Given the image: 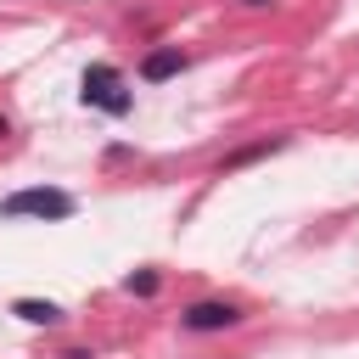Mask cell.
I'll return each mask as SVG.
<instances>
[{"label":"cell","instance_id":"277c9868","mask_svg":"<svg viewBox=\"0 0 359 359\" xmlns=\"http://www.w3.org/2000/svg\"><path fill=\"white\" fill-rule=\"evenodd\" d=\"M180 67H185L180 45H157V50H146V62H140V79H146V84H163V79H174Z\"/></svg>","mask_w":359,"mask_h":359},{"label":"cell","instance_id":"5b68a950","mask_svg":"<svg viewBox=\"0 0 359 359\" xmlns=\"http://www.w3.org/2000/svg\"><path fill=\"white\" fill-rule=\"evenodd\" d=\"M11 314H22L28 325H56V320H62V309H56V303H45V297H17V303H11Z\"/></svg>","mask_w":359,"mask_h":359},{"label":"cell","instance_id":"7a4b0ae2","mask_svg":"<svg viewBox=\"0 0 359 359\" xmlns=\"http://www.w3.org/2000/svg\"><path fill=\"white\" fill-rule=\"evenodd\" d=\"M79 101H84V107H101V112H112V118H123V112L135 107V95L123 90V73H118L112 62L84 67V90H79Z\"/></svg>","mask_w":359,"mask_h":359},{"label":"cell","instance_id":"52a82bcc","mask_svg":"<svg viewBox=\"0 0 359 359\" xmlns=\"http://www.w3.org/2000/svg\"><path fill=\"white\" fill-rule=\"evenodd\" d=\"M241 6H269V0H241Z\"/></svg>","mask_w":359,"mask_h":359},{"label":"cell","instance_id":"3957f363","mask_svg":"<svg viewBox=\"0 0 359 359\" xmlns=\"http://www.w3.org/2000/svg\"><path fill=\"white\" fill-rule=\"evenodd\" d=\"M236 320H241L236 303H196V309H185V331H224Z\"/></svg>","mask_w":359,"mask_h":359},{"label":"cell","instance_id":"8992f818","mask_svg":"<svg viewBox=\"0 0 359 359\" xmlns=\"http://www.w3.org/2000/svg\"><path fill=\"white\" fill-rule=\"evenodd\" d=\"M123 292H135V297H151V292H157V269H140V275H129V280H123Z\"/></svg>","mask_w":359,"mask_h":359},{"label":"cell","instance_id":"6da1fadb","mask_svg":"<svg viewBox=\"0 0 359 359\" xmlns=\"http://www.w3.org/2000/svg\"><path fill=\"white\" fill-rule=\"evenodd\" d=\"M73 208L79 202L67 191H56V185H28V191H11L0 202L6 219H73Z\"/></svg>","mask_w":359,"mask_h":359}]
</instances>
